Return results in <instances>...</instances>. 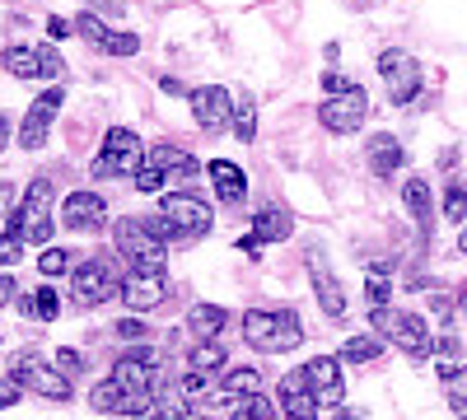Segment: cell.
<instances>
[{"label":"cell","instance_id":"d590c367","mask_svg":"<svg viewBox=\"0 0 467 420\" xmlns=\"http://www.w3.org/2000/svg\"><path fill=\"white\" fill-rule=\"evenodd\" d=\"M24 243H28V239H24V234H19V229L10 224V229H5V234H0V266H15V261L24 257Z\"/></svg>","mask_w":467,"mask_h":420},{"label":"cell","instance_id":"ee69618b","mask_svg":"<svg viewBox=\"0 0 467 420\" xmlns=\"http://www.w3.org/2000/svg\"><path fill=\"white\" fill-rule=\"evenodd\" d=\"M19 206H15V187L10 182H0V215H15Z\"/></svg>","mask_w":467,"mask_h":420},{"label":"cell","instance_id":"5bb4252c","mask_svg":"<svg viewBox=\"0 0 467 420\" xmlns=\"http://www.w3.org/2000/svg\"><path fill=\"white\" fill-rule=\"evenodd\" d=\"M187 103H192V118H197L202 131H224V127H234V98H229V89L202 85V89L187 94Z\"/></svg>","mask_w":467,"mask_h":420},{"label":"cell","instance_id":"f5cc1de1","mask_svg":"<svg viewBox=\"0 0 467 420\" xmlns=\"http://www.w3.org/2000/svg\"><path fill=\"white\" fill-rule=\"evenodd\" d=\"M458 252H467V224H462V234H458Z\"/></svg>","mask_w":467,"mask_h":420},{"label":"cell","instance_id":"7dc6e473","mask_svg":"<svg viewBox=\"0 0 467 420\" xmlns=\"http://www.w3.org/2000/svg\"><path fill=\"white\" fill-rule=\"evenodd\" d=\"M15 299V276H0V303Z\"/></svg>","mask_w":467,"mask_h":420},{"label":"cell","instance_id":"1f68e13d","mask_svg":"<svg viewBox=\"0 0 467 420\" xmlns=\"http://www.w3.org/2000/svg\"><path fill=\"white\" fill-rule=\"evenodd\" d=\"M229 420H276V411H271V402L262 393H253L244 402H234V415Z\"/></svg>","mask_w":467,"mask_h":420},{"label":"cell","instance_id":"7bdbcfd3","mask_svg":"<svg viewBox=\"0 0 467 420\" xmlns=\"http://www.w3.org/2000/svg\"><path fill=\"white\" fill-rule=\"evenodd\" d=\"M70 33H75V24H70V19H57V15L47 19V37H52V43H61V37H70Z\"/></svg>","mask_w":467,"mask_h":420},{"label":"cell","instance_id":"ac0fdd59","mask_svg":"<svg viewBox=\"0 0 467 420\" xmlns=\"http://www.w3.org/2000/svg\"><path fill=\"white\" fill-rule=\"evenodd\" d=\"M304 374H308V384H314V393H318V406H341V397H346L341 355H318V360H308Z\"/></svg>","mask_w":467,"mask_h":420},{"label":"cell","instance_id":"8d00e7d4","mask_svg":"<svg viewBox=\"0 0 467 420\" xmlns=\"http://www.w3.org/2000/svg\"><path fill=\"white\" fill-rule=\"evenodd\" d=\"M440 384L449 397H467V364H440Z\"/></svg>","mask_w":467,"mask_h":420},{"label":"cell","instance_id":"60d3db41","mask_svg":"<svg viewBox=\"0 0 467 420\" xmlns=\"http://www.w3.org/2000/svg\"><path fill=\"white\" fill-rule=\"evenodd\" d=\"M57 364H61L66 374H80V369H85V360H80V351H70V346H61V351H57Z\"/></svg>","mask_w":467,"mask_h":420},{"label":"cell","instance_id":"9c48e42d","mask_svg":"<svg viewBox=\"0 0 467 420\" xmlns=\"http://www.w3.org/2000/svg\"><path fill=\"white\" fill-rule=\"evenodd\" d=\"M379 75L388 85V98H393L398 108L416 103V94H420V61L411 52H398V47L379 52Z\"/></svg>","mask_w":467,"mask_h":420},{"label":"cell","instance_id":"277c9868","mask_svg":"<svg viewBox=\"0 0 467 420\" xmlns=\"http://www.w3.org/2000/svg\"><path fill=\"white\" fill-rule=\"evenodd\" d=\"M112 243L131 266H145V271H164V234L154 229V220H112Z\"/></svg>","mask_w":467,"mask_h":420},{"label":"cell","instance_id":"52a82bcc","mask_svg":"<svg viewBox=\"0 0 467 420\" xmlns=\"http://www.w3.org/2000/svg\"><path fill=\"white\" fill-rule=\"evenodd\" d=\"M70 294H75V303H80V309H99V303H108V299L122 294V276H117L108 261L89 257V261L75 266V276H70Z\"/></svg>","mask_w":467,"mask_h":420},{"label":"cell","instance_id":"f546056e","mask_svg":"<svg viewBox=\"0 0 467 420\" xmlns=\"http://www.w3.org/2000/svg\"><path fill=\"white\" fill-rule=\"evenodd\" d=\"M383 355V336H350L341 346V364H369Z\"/></svg>","mask_w":467,"mask_h":420},{"label":"cell","instance_id":"cb8c5ba5","mask_svg":"<svg viewBox=\"0 0 467 420\" xmlns=\"http://www.w3.org/2000/svg\"><path fill=\"white\" fill-rule=\"evenodd\" d=\"M253 234H257L262 243H285V239L295 234V215L281 210V206H266V210H257V220H253Z\"/></svg>","mask_w":467,"mask_h":420},{"label":"cell","instance_id":"7a4b0ae2","mask_svg":"<svg viewBox=\"0 0 467 420\" xmlns=\"http://www.w3.org/2000/svg\"><path fill=\"white\" fill-rule=\"evenodd\" d=\"M211 224H215V215L202 197H192V192H164L160 197V220H154V229H160L164 239H206Z\"/></svg>","mask_w":467,"mask_h":420},{"label":"cell","instance_id":"ab89813d","mask_svg":"<svg viewBox=\"0 0 467 420\" xmlns=\"http://www.w3.org/2000/svg\"><path fill=\"white\" fill-rule=\"evenodd\" d=\"M19 393H24L19 378H0V411H10V406L19 402Z\"/></svg>","mask_w":467,"mask_h":420},{"label":"cell","instance_id":"2e32d148","mask_svg":"<svg viewBox=\"0 0 467 420\" xmlns=\"http://www.w3.org/2000/svg\"><path fill=\"white\" fill-rule=\"evenodd\" d=\"M75 33H80L85 43H94L99 52H108V56H136L140 52L136 33H112L99 15H80V19H75Z\"/></svg>","mask_w":467,"mask_h":420},{"label":"cell","instance_id":"3957f363","mask_svg":"<svg viewBox=\"0 0 467 420\" xmlns=\"http://www.w3.org/2000/svg\"><path fill=\"white\" fill-rule=\"evenodd\" d=\"M374 318V332L388 336L398 351H407L411 360H431L435 355V341H431V327H425L420 313H407V309H388V303H374L369 309Z\"/></svg>","mask_w":467,"mask_h":420},{"label":"cell","instance_id":"681fc988","mask_svg":"<svg viewBox=\"0 0 467 420\" xmlns=\"http://www.w3.org/2000/svg\"><path fill=\"white\" fill-rule=\"evenodd\" d=\"M449 406H453L458 420H467V397H449Z\"/></svg>","mask_w":467,"mask_h":420},{"label":"cell","instance_id":"d6a6232c","mask_svg":"<svg viewBox=\"0 0 467 420\" xmlns=\"http://www.w3.org/2000/svg\"><path fill=\"white\" fill-rule=\"evenodd\" d=\"M444 220L467 224V187L462 182H449V192H444Z\"/></svg>","mask_w":467,"mask_h":420},{"label":"cell","instance_id":"f35d334b","mask_svg":"<svg viewBox=\"0 0 467 420\" xmlns=\"http://www.w3.org/2000/svg\"><path fill=\"white\" fill-rule=\"evenodd\" d=\"M136 187H140V192H164V187H169V178H164L160 169H154V164H140V173H136Z\"/></svg>","mask_w":467,"mask_h":420},{"label":"cell","instance_id":"6da1fadb","mask_svg":"<svg viewBox=\"0 0 467 420\" xmlns=\"http://www.w3.org/2000/svg\"><path fill=\"white\" fill-rule=\"evenodd\" d=\"M244 341L253 351L281 355L304 341V327H299L295 309H253V313H244Z\"/></svg>","mask_w":467,"mask_h":420},{"label":"cell","instance_id":"f6af8a7d","mask_svg":"<svg viewBox=\"0 0 467 420\" xmlns=\"http://www.w3.org/2000/svg\"><path fill=\"white\" fill-rule=\"evenodd\" d=\"M239 248H244L248 257H262V239H257V234H244V239H239Z\"/></svg>","mask_w":467,"mask_h":420},{"label":"cell","instance_id":"4fadbf2b","mask_svg":"<svg viewBox=\"0 0 467 420\" xmlns=\"http://www.w3.org/2000/svg\"><path fill=\"white\" fill-rule=\"evenodd\" d=\"M112 378L131 393H154L160 388V355H154L150 346H136L112 364Z\"/></svg>","mask_w":467,"mask_h":420},{"label":"cell","instance_id":"e0dca14e","mask_svg":"<svg viewBox=\"0 0 467 420\" xmlns=\"http://www.w3.org/2000/svg\"><path fill=\"white\" fill-rule=\"evenodd\" d=\"M281 411H285V420H318V393L304 369H290L281 378Z\"/></svg>","mask_w":467,"mask_h":420},{"label":"cell","instance_id":"ffe728a7","mask_svg":"<svg viewBox=\"0 0 467 420\" xmlns=\"http://www.w3.org/2000/svg\"><path fill=\"white\" fill-rule=\"evenodd\" d=\"M402 201H407V215H411L416 229H420V239H431V234H435V197H431V182H425V178H407Z\"/></svg>","mask_w":467,"mask_h":420},{"label":"cell","instance_id":"c3c4849f","mask_svg":"<svg viewBox=\"0 0 467 420\" xmlns=\"http://www.w3.org/2000/svg\"><path fill=\"white\" fill-rule=\"evenodd\" d=\"M160 89H164V94H192V89H182L178 80H169V75H164V80H160Z\"/></svg>","mask_w":467,"mask_h":420},{"label":"cell","instance_id":"ba28073f","mask_svg":"<svg viewBox=\"0 0 467 420\" xmlns=\"http://www.w3.org/2000/svg\"><path fill=\"white\" fill-rule=\"evenodd\" d=\"M15 378L28 388V393H37V397H47V402H70V374L52 360H43V355H19L15 360Z\"/></svg>","mask_w":467,"mask_h":420},{"label":"cell","instance_id":"f907efd6","mask_svg":"<svg viewBox=\"0 0 467 420\" xmlns=\"http://www.w3.org/2000/svg\"><path fill=\"white\" fill-rule=\"evenodd\" d=\"M5 145H10V118L0 112V149H5Z\"/></svg>","mask_w":467,"mask_h":420},{"label":"cell","instance_id":"e575fe53","mask_svg":"<svg viewBox=\"0 0 467 420\" xmlns=\"http://www.w3.org/2000/svg\"><path fill=\"white\" fill-rule=\"evenodd\" d=\"M37 271H43V276H66V271H70V252H66V248H43V257H37Z\"/></svg>","mask_w":467,"mask_h":420},{"label":"cell","instance_id":"74e56055","mask_svg":"<svg viewBox=\"0 0 467 420\" xmlns=\"http://www.w3.org/2000/svg\"><path fill=\"white\" fill-rule=\"evenodd\" d=\"M37 56H43V80H61V75H66V61H61V52L52 47V43H43V47H37Z\"/></svg>","mask_w":467,"mask_h":420},{"label":"cell","instance_id":"f1b7e54d","mask_svg":"<svg viewBox=\"0 0 467 420\" xmlns=\"http://www.w3.org/2000/svg\"><path fill=\"white\" fill-rule=\"evenodd\" d=\"M234 136H239L244 145L257 140V98H253V94L234 98Z\"/></svg>","mask_w":467,"mask_h":420},{"label":"cell","instance_id":"d6986e66","mask_svg":"<svg viewBox=\"0 0 467 420\" xmlns=\"http://www.w3.org/2000/svg\"><path fill=\"white\" fill-rule=\"evenodd\" d=\"M308 276H314L318 309H323L332 323H341V318H346V290H341V281L332 276V266H327L323 257H308Z\"/></svg>","mask_w":467,"mask_h":420},{"label":"cell","instance_id":"5b68a950","mask_svg":"<svg viewBox=\"0 0 467 420\" xmlns=\"http://www.w3.org/2000/svg\"><path fill=\"white\" fill-rule=\"evenodd\" d=\"M145 164V140L131 127H108L103 149L94 159V178H136Z\"/></svg>","mask_w":467,"mask_h":420},{"label":"cell","instance_id":"d4e9b609","mask_svg":"<svg viewBox=\"0 0 467 420\" xmlns=\"http://www.w3.org/2000/svg\"><path fill=\"white\" fill-rule=\"evenodd\" d=\"M19 313L33 318V323H52V318L61 313V294H57V285H37V290L19 294Z\"/></svg>","mask_w":467,"mask_h":420},{"label":"cell","instance_id":"83f0119b","mask_svg":"<svg viewBox=\"0 0 467 420\" xmlns=\"http://www.w3.org/2000/svg\"><path fill=\"white\" fill-rule=\"evenodd\" d=\"M0 66H5L10 75H19V80H37V75H43V56H37V47H5L0 52Z\"/></svg>","mask_w":467,"mask_h":420},{"label":"cell","instance_id":"9a60e30c","mask_svg":"<svg viewBox=\"0 0 467 420\" xmlns=\"http://www.w3.org/2000/svg\"><path fill=\"white\" fill-rule=\"evenodd\" d=\"M61 224L75 229V234H94V229L108 224V201L99 192H70L61 201Z\"/></svg>","mask_w":467,"mask_h":420},{"label":"cell","instance_id":"816d5d0a","mask_svg":"<svg viewBox=\"0 0 467 420\" xmlns=\"http://www.w3.org/2000/svg\"><path fill=\"white\" fill-rule=\"evenodd\" d=\"M337 420H369V411H341Z\"/></svg>","mask_w":467,"mask_h":420},{"label":"cell","instance_id":"8992f818","mask_svg":"<svg viewBox=\"0 0 467 420\" xmlns=\"http://www.w3.org/2000/svg\"><path fill=\"white\" fill-rule=\"evenodd\" d=\"M10 220L33 248H47L52 243V178H33Z\"/></svg>","mask_w":467,"mask_h":420},{"label":"cell","instance_id":"44dd1931","mask_svg":"<svg viewBox=\"0 0 467 420\" xmlns=\"http://www.w3.org/2000/svg\"><path fill=\"white\" fill-rule=\"evenodd\" d=\"M206 173H211V182H215V197H220V201H229V206L248 201V173H244L239 164H229V159H211V164H206Z\"/></svg>","mask_w":467,"mask_h":420},{"label":"cell","instance_id":"603a6c76","mask_svg":"<svg viewBox=\"0 0 467 420\" xmlns=\"http://www.w3.org/2000/svg\"><path fill=\"white\" fill-rule=\"evenodd\" d=\"M145 164H154L164 178H197V173H202L197 159H192L187 149H178V145H154V149H145Z\"/></svg>","mask_w":467,"mask_h":420},{"label":"cell","instance_id":"4dcf8cb0","mask_svg":"<svg viewBox=\"0 0 467 420\" xmlns=\"http://www.w3.org/2000/svg\"><path fill=\"white\" fill-rule=\"evenodd\" d=\"M220 364H224V346H220V341H197V351H192V364H187V369L211 378Z\"/></svg>","mask_w":467,"mask_h":420},{"label":"cell","instance_id":"7402d4cb","mask_svg":"<svg viewBox=\"0 0 467 420\" xmlns=\"http://www.w3.org/2000/svg\"><path fill=\"white\" fill-rule=\"evenodd\" d=\"M365 159H369V173L374 178H393L402 164H407V155H402V145L393 140V136H369V149H365Z\"/></svg>","mask_w":467,"mask_h":420},{"label":"cell","instance_id":"4316f807","mask_svg":"<svg viewBox=\"0 0 467 420\" xmlns=\"http://www.w3.org/2000/svg\"><path fill=\"white\" fill-rule=\"evenodd\" d=\"M224 309H220V303H197V309H192L187 313V327H192V336H197V341H215L220 332H224Z\"/></svg>","mask_w":467,"mask_h":420},{"label":"cell","instance_id":"836d02e7","mask_svg":"<svg viewBox=\"0 0 467 420\" xmlns=\"http://www.w3.org/2000/svg\"><path fill=\"white\" fill-rule=\"evenodd\" d=\"M365 294H369V309H374V303H388V294H393V281H388V266H369Z\"/></svg>","mask_w":467,"mask_h":420},{"label":"cell","instance_id":"bcb514c9","mask_svg":"<svg viewBox=\"0 0 467 420\" xmlns=\"http://www.w3.org/2000/svg\"><path fill=\"white\" fill-rule=\"evenodd\" d=\"M145 327L136 323V318H122V323H117V336H140Z\"/></svg>","mask_w":467,"mask_h":420},{"label":"cell","instance_id":"484cf974","mask_svg":"<svg viewBox=\"0 0 467 420\" xmlns=\"http://www.w3.org/2000/svg\"><path fill=\"white\" fill-rule=\"evenodd\" d=\"M253 393H262V374L257 369H234V374H224V384L211 393V402H244V397H253Z\"/></svg>","mask_w":467,"mask_h":420},{"label":"cell","instance_id":"7c38bea8","mask_svg":"<svg viewBox=\"0 0 467 420\" xmlns=\"http://www.w3.org/2000/svg\"><path fill=\"white\" fill-rule=\"evenodd\" d=\"M164 299H169L164 271H145V266H131V271L122 276V303H127L131 313H150V309H160Z\"/></svg>","mask_w":467,"mask_h":420},{"label":"cell","instance_id":"b9f144b4","mask_svg":"<svg viewBox=\"0 0 467 420\" xmlns=\"http://www.w3.org/2000/svg\"><path fill=\"white\" fill-rule=\"evenodd\" d=\"M323 89H327V94H346V89H356V80H346V75L327 70V75H323Z\"/></svg>","mask_w":467,"mask_h":420},{"label":"cell","instance_id":"30bf717a","mask_svg":"<svg viewBox=\"0 0 467 420\" xmlns=\"http://www.w3.org/2000/svg\"><path fill=\"white\" fill-rule=\"evenodd\" d=\"M61 103H66V89H61V80L52 85V89H43L33 98V108L24 112V122H19V149H43L47 145V136H52V122H57V112H61Z\"/></svg>","mask_w":467,"mask_h":420},{"label":"cell","instance_id":"db71d44e","mask_svg":"<svg viewBox=\"0 0 467 420\" xmlns=\"http://www.w3.org/2000/svg\"><path fill=\"white\" fill-rule=\"evenodd\" d=\"M458 309H462V313H467V290H462V299H458Z\"/></svg>","mask_w":467,"mask_h":420},{"label":"cell","instance_id":"8fae6325","mask_svg":"<svg viewBox=\"0 0 467 420\" xmlns=\"http://www.w3.org/2000/svg\"><path fill=\"white\" fill-rule=\"evenodd\" d=\"M369 118V98L365 89H346V94H327L318 103V122L332 131V136H350V131H360V122Z\"/></svg>","mask_w":467,"mask_h":420}]
</instances>
